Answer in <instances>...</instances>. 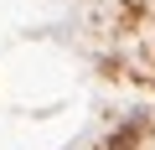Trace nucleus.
Listing matches in <instances>:
<instances>
[{
    "label": "nucleus",
    "instance_id": "obj_1",
    "mask_svg": "<svg viewBox=\"0 0 155 150\" xmlns=\"http://www.w3.org/2000/svg\"><path fill=\"white\" fill-rule=\"evenodd\" d=\"M140 135H145V119H129V124L109 140V150H134V145H140Z\"/></svg>",
    "mask_w": 155,
    "mask_h": 150
}]
</instances>
